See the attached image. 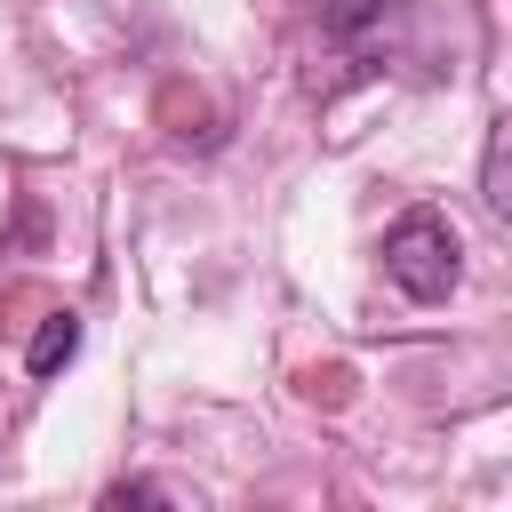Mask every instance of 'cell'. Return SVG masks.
<instances>
[{
  "instance_id": "3",
  "label": "cell",
  "mask_w": 512,
  "mask_h": 512,
  "mask_svg": "<svg viewBox=\"0 0 512 512\" xmlns=\"http://www.w3.org/2000/svg\"><path fill=\"white\" fill-rule=\"evenodd\" d=\"M72 352H80V312H48V320L32 328V352H24V368H32V376H56Z\"/></svg>"
},
{
  "instance_id": "1",
  "label": "cell",
  "mask_w": 512,
  "mask_h": 512,
  "mask_svg": "<svg viewBox=\"0 0 512 512\" xmlns=\"http://www.w3.org/2000/svg\"><path fill=\"white\" fill-rule=\"evenodd\" d=\"M384 280H392L408 304H440V296L464 280V240H456V224H448L440 208L392 216V232H384Z\"/></svg>"
},
{
  "instance_id": "4",
  "label": "cell",
  "mask_w": 512,
  "mask_h": 512,
  "mask_svg": "<svg viewBox=\"0 0 512 512\" xmlns=\"http://www.w3.org/2000/svg\"><path fill=\"white\" fill-rule=\"evenodd\" d=\"M104 504H168V488H152V480H120Z\"/></svg>"
},
{
  "instance_id": "2",
  "label": "cell",
  "mask_w": 512,
  "mask_h": 512,
  "mask_svg": "<svg viewBox=\"0 0 512 512\" xmlns=\"http://www.w3.org/2000/svg\"><path fill=\"white\" fill-rule=\"evenodd\" d=\"M480 200L496 224H512V112H496L488 128V152H480Z\"/></svg>"
}]
</instances>
